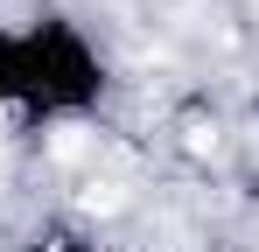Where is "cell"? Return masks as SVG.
I'll return each instance as SVG.
<instances>
[{"label":"cell","mask_w":259,"mask_h":252,"mask_svg":"<svg viewBox=\"0 0 259 252\" xmlns=\"http://www.w3.org/2000/svg\"><path fill=\"white\" fill-rule=\"evenodd\" d=\"M84 210H91V217H112V210H126V189H119V182H91Z\"/></svg>","instance_id":"cell-1"},{"label":"cell","mask_w":259,"mask_h":252,"mask_svg":"<svg viewBox=\"0 0 259 252\" xmlns=\"http://www.w3.org/2000/svg\"><path fill=\"white\" fill-rule=\"evenodd\" d=\"M49 154H56V161H77V154H84V126H56Z\"/></svg>","instance_id":"cell-2"},{"label":"cell","mask_w":259,"mask_h":252,"mask_svg":"<svg viewBox=\"0 0 259 252\" xmlns=\"http://www.w3.org/2000/svg\"><path fill=\"white\" fill-rule=\"evenodd\" d=\"M189 154H217V126H189Z\"/></svg>","instance_id":"cell-3"}]
</instances>
